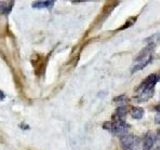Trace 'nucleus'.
Returning <instances> with one entry per match:
<instances>
[{
	"instance_id": "6",
	"label": "nucleus",
	"mask_w": 160,
	"mask_h": 150,
	"mask_svg": "<svg viewBox=\"0 0 160 150\" xmlns=\"http://www.w3.org/2000/svg\"><path fill=\"white\" fill-rule=\"evenodd\" d=\"M54 1H35L32 3V7L35 9H43V8H51L54 5Z\"/></svg>"
},
{
	"instance_id": "16",
	"label": "nucleus",
	"mask_w": 160,
	"mask_h": 150,
	"mask_svg": "<svg viewBox=\"0 0 160 150\" xmlns=\"http://www.w3.org/2000/svg\"><path fill=\"white\" fill-rule=\"evenodd\" d=\"M157 76H158V81H159V80H160V74H159V75H157Z\"/></svg>"
},
{
	"instance_id": "8",
	"label": "nucleus",
	"mask_w": 160,
	"mask_h": 150,
	"mask_svg": "<svg viewBox=\"0 0 160 150\" xmlns=\"http://www.w3.org/2000/svg\"><path fill=\"white\" fill-rule=\"evenodd\" d=\"M13 7V2L6 3V2H0V13L2 14H9Z\"/></svg>"
},
{
	"instance_id": "4",
	"label": "nucleus",
	"mask_w": 160,
	"mask_h": 150,
	"mask_svg": "<svg viewBox=\"0 0 160 150\" xmlns=\"http://www.w3.org/2000/svg\"><path fill=\"white\" fill-rule=\"evenodd\" d=\"M135 143H136V138L132 134L126 133L120 138V145L124 150H130L135 145Z\"/></svg>"
},
{
	"instance_id": "13",
	"label": "nucleus",
	"mask_w": 160,
	"mask_h": 150,
	"mask_svg": "<svg viewBox=\"0 0 160 150\" xmlns=\"http://www.w3.org/2000/svg\"><path fill=\"white\" fill-rule=\"evenodd\" d=\"M4 98H5V93L2 91V90H0V101H2Z\"/></svg>"
},
{
	"instance_id": "2",
	"label": "nucleus",
	"mask_w": 160,
	"mask_h": 150,
	"mask_svg": "<svg viewBox=\"0 0 160 150\" xmlns=\"http://www.w3.org/2000/svg\"><path fill=\"white\" fill-rule=\"evenodd\" d=\"M154 49H155L154 45L147 43L146 46H145L141 51L138 53L137 56L134 58L133 65L131 67V73L142 70L144 67H146L148 64L152 62Z\"/></svg>"
},
{
	"instance_id": "15",
	"label": "nucleus",
	"mask_w": 160,
	"mask_h": 150,
	"mask_svg": "<svg viewBox=\"0 0 160 150\" xmlns=\"http://www.w3.org/2000/svg\"><path fill=\"white\" fill-rule=\"evenodd\" d=\"M156 138H157L158 140H160V128L157 130V135H156Z\"/></svg>"
},
{
	"instance_id": "12",
	"label": "nucleus",
	"mask_w": 160,
	"mask_h": 150,
	"mask_svg": "<svg viewBox=\"0 0 160 150\" xmlns=\"http://www.w3.org/2000/svg\"><path fill=\"white\" fill-rule=\"evenodd\" d=\"M155 122L157 124H160V113H157L156 116H155Z\"/></svg>"
},
{
	"instance_id": "7",
	"label": "nucleus",
	"mask_w": 160,
	"mask_h": 150,
	"mask_svg": "<svg viewBox=\"0 0 160 150\" xmlns=\"http://www.w3.org/2000/svg\"><path fill=\"white\" fill-rule=\"evenodd\" d=\"M130 113H131V116L134 119H141L144 115V109L141 107H133Z\"/></svg>"
},
{
	"instance_id": "3",
	"label": "nucleus",
	"mask_w": 160,
	"mask_h": 150,
	"mask_svg": "<svg viewBox=\"0 0 160 150\" xmlns=\"http://www.w3.org/2000/svg\"><path fill=\"white\" fill-rule=\"evenodd\" d=\"M103 128L112 133L120 134L122 136V135L126 134L129 129V126L124 120H112V121L105 122L103 124Z\"/></svg>"
},
{
	"instance_id": "14",
	"label": "nucleus",
	"mask_w": 160,
	"mask_h": 150,
	"mask_svg": "<svg viewBox=\"0 0 160 150\" xmlns=\"http://www.w3.org/2000/svg\"><path fill=\"white\" fill-rule=\"evenodd\" d=\"M155 110H156L158 113H160V104H158L157 106H155Z\"/></svg>"
},
{
	"instance_id": "17",
	"label": "nucleus",
	"mask_w": 160,
	"mask_h": 150,
	"mask_svg": "<svg viewBox=\"0 0 160 150\" xmlns=\"http://www.w3.org/2000/svg\"><path fill=\"white\" fill-rule=\"evenodd\" d=\"M155 150H160V146H159L158 148H156V149H155Z\"/></svg>"
},
{
	"instance_id": "10",
	"label": "nucleus",
	"mask_w": 160,
	"mask_h": 150,
	"mask_svg": "<svg viewBox=\"0 0 160 150\" xmlns=\"http://www.w3.org/2000/svg\"><path fill=\"white\" fill-rule=\"evenodd\" d=\"M137 17H131V18H129L127 21H126V23H125L123 26H121L119 28V30H124V29H126V28H128V27H130L131 25H133L134 24V22H135V19H136Z\"/></svg>"
},
{
	"instance_id": "11",
	"label": "nucleus",
	"mask_w": 160,
	"mask_h": 150,
	"mask_svg": "<svg viewBox=\"0 0 160 150\" xmlns=\"http://www.w3.org/2000/svg\"><path fill=\"white\" fill-rule=\"evenodd\" d=\"M126 100H127V97L125 96V95H121V96H118L116 98H114L113 101L116 102V103H122V105H123V103L126 101Z\"/></svg>"
},
{
	"instance_id": "9",
	"label": "nucleus",
	"mask_w": 160,
	"mask_h": 150,
	"mask_svg": "<svg viewBox=\"0 0 160 150\" xmlns=\"http://www.w3.org/2000/svg\"><path fill=\"white\" fill-rule=\"evenodd\" d=\"M145 41L149 44L154 45V46L156 47V45H160V33L152 35V36H150L149 38H147L146 40H145Z\"/></svg>"
},
{
	"instance_id": "5",
	"label": "nucleus",
	"mask_w": 160,
	"mask_h": 150,
	"mask_svg": "<svg viewBox=\"0 0 160 150\" xmlns=\"http://www.w3.org/2000/svg\"><path fill=\"white\" fill-rule=\"evenodd\" d=\"M155 142V136H153V134L151 132H148L145 135L144 139L142 140V147L144 150H150L154 145Z\"/></svg>"
},
{
	"instance_id": "1",
	"label": "nucleus",
	"mask_w": 160,
	"mask_h": 150,
	"mask_svg": "<svg viewBox=\"0 0 160 150\" xmlns=\"http://www.w3.org/2000/svg\"><path fill=\"white\" fill-rule=\"evenodd\" d=\"M157 81L158 76L156 74H150L146 79H144L136 89L135 101L145 102L148 101L150 98H152L155 92V85H156Z\"/></svg>"
}]
</instances>
